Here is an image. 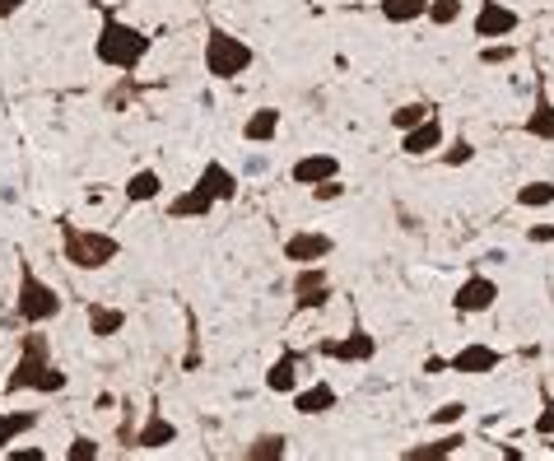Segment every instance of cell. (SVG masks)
<instances>
[{"label": "cell", "instance_id": "cell-1", "mask_svg": "<svg viewBox=\"0 0 554 461\" xmlns=\"http://www.w3.org/2000/svg\"><path fill=\"white\" fill-rule=\"evenodd\" d=\"M66 373L61 368H52V345H47V336L42 331H28L24 345H19V364H14L10 382H5V392H42V396H56L66 392Z\"/></svg>", "mask_w": 554, "mask_h": 461}, {"label": "cell", "instance_id": "cell-2", "mask_svg": "<svg viewBox=\"0 0 554 461\" xmlns=\"http://www.w3.org/2000/svg\"><path fill=\"white\" fill-rule=\"evenodd\" d=\"M233 196H238V177L219 159H210L201 168V177H196V187L182 191L177 201H168V219H205L219 201H233Z\"/></svg>", "mask_w": 554, "mask_h": 461}, {"label": "cell", "instance_id": "cell-3", "mask_svg": "<svg viewBox=\"0 0 554 461\" xmlns=\"http://www.w3.org/2000/svg\"><path fill=\"white\" fill-rule=\"evenodd\" d=\"M94 52H98V61H103V66L131 75V70H136L140 61L149 56V33H140V28L122 24L112 10H103V33H98Z\"/></svg>", "mask_w": 554, "mask_h": 461}, {"label": "cell", "instance_id": "cell-4", "mask_svg": "<svg viewBox=\"0 0 554 461\" xmlns=\"http://www.w3.org/2000/svg\"><path fill=\"white\" fill-rule=\"evenodd\" d=\"M61 252L75 271H103L108 261L122 257V243L112 233H94V229H75V224H61Z\"/></svg>", "mask_w": 554, "mask_h": 461}, {"label": "cell", "instance_id": "cell-5", "mask_svg": "<svg viewBox=\"0 0 554 461\" xmlns=\"http://www.w3.org/2000/svg\"><path fill=\"white\" fill-rule=\"evenodd\" d=\"M19 317L28 326H42V322H52V317H61V294L47 280H38L28 257H19Z\"/></svg>", "mask_w": 554, "mask_h": 461}, {"label": "cell", "instance_id": "cell-6", "mask_svg": "<svg viewBox=\"0 0 554 461\" xmlns=\"http://www.w3.org/2000/svg\"><path fill=\"white\" fill-rule=\"evenodd\" d=\"M247 66H252V47H247L238 33L210 28V38H205V70H210L215 80H238Z\"/></svg>", "mask_w": 554, "mask_h": 461}, {"label": "cell", "instance_id": "cell-7", "mask_svg": "<svg viewBox=\"0 0 554 461\" xmlns=\"http://www.w3.org/2000/svg\"><path fill=\"white\" fill-rule=\"evenodd\" d=\"M331 303V275L326 266H298V280H294V308L298 312H312V308H326Z\"/></svg>", "mask_w": 554, "mask_h": 461}, {"label": "cell", "instance_id": "cell-8", "mask_svg": "<svg viewBox=\"0 0 554 461\" xmlns=\"http://www.w3.org/2000/svg\"><path fill=\"white\" fill-rule=\"evenodd\" d=\"M517 24H522V14H517L513 5H503V0H480V14H475V33H480V42L508 38V33H517Z\"/></svg>", "mask_w": 554, "mask_h": 461}, {"label": "cell", "instance_id": "cell-9", "mask_svg": "<svg viewBox=\"0 0 554 461\" xmlns=\"http://www.w3.org/2000/svg\"><path fill=\"white\" fill-rule=\"evenodd\" d=\"M317 354L340 359V364H368V359L378 354V340H373V331H350L345 340H322V345H317Z\"/></svg>", "mask_w": 554, "mask_h": 461}, {"label": "cell", "instance_id": "cell-10", "mask_svg": "<svg viewBox=\"0 0 554 461\" xmlns=\"http://www.w3.org/2000/svg\"><path fill=\"white\" fill-rule=\"evenodd\" d=\"M494 299H499V285H494L489 275H471V280H466V285L452 294V308H457L461 317H471V312L494 308Z\"/></svg>", "mask_w": 554, "mask_h": 461}, {"label": "cell", "instance_id": "cell-11", "mask_svg": "<svg viewBox=\"0 0 554 461\" xmlns=\"http://www.w3.org/2000/svg\"><path fill=\"white\" fill-rule=\"evenodd\" d=\"M499 364H503V354L494 350V345H480V340L447 359V368H452V373H466V378H475V373H494Z\"/></svg>", "mask_w": 554, "mask_h": 461}, {"label": "cell", "instance_id": "cell-12", "mask_svg": "<svg viewBox=\"0 0 554 461\" xmlns=\"http://www.w3.org/2000/svg\"><path fill=\"white\" fill-rule=\"evenodd\" d=\"M438 145H443V122H438L433 112L419 126L401 131V154H410V159H424V154H433Z\"/></svg>", "mask_w": 554, "mask_h": 461}, {"label": "cell", "instance_id": "cell-13", "mask_svg": "<svg viewBox=\"0 0 554 461\" xmlns=\"http://www.w3.org/2000/svg\"><path fill=\"white\" fill-rule=\"evenodd\" d=\"M336 252L331 243V233H294L289 243H284V257L294 261V266H312V261H322Z\"/></svg>", "mask_w": 554, "mask_h": 461}, {"label": "cell", "instance_id": "cell-14", "mask_svg": "<svg viewBox=\"0 0 554 461\" xmlns=\"http://www.w3.org/2000/svg\"><path fill=\"white\" fill-rule=\"evenodd\" d=\"M522 131H527L531 140H554V103H550V94H545V75L536 80V108H531Z\"/></svg>", "mask_w": 554, "mask_h": 461}, {"label": "cell", "instance_id": "cell-15", "mask_svg": "<svg viewBox=\"0 0 554 461\" xmlns=\"http://www.w3.org/2000/svg\"><path fill=\"white\" fill-rule=\"evenodd\" d=\"M326 177H340L336 154H308V159L294 163V182H303V187H317V182H326Z\"/></svg>", "mask_w": 554, "mask_h": 461}, {"label": "cell", "instance_id": "cell-16", "mask_svg": "<svg viewBox=\"0 0 554 461\" xmlns=\"http://www.w3.org/2000/svg\"><path fill=\"white\" fill-rule=\"evenodd\" d=\"M298 364H303V359H298L294 350H284L280 359H275V364H271V373H266V387H271L275 396H284V392H298Z\"/></svg>", "mask_w": 554, "mask_h": 461}, {"label": "cell", "instance_id": "cell-17", "mask_svg": "<svg viewBox=\"0 0 554 461\" xmlns=\"http://www.w3.org/2000/svg\"><path fill=\"white\" fill-rule=\"evenodd\" d=\"M168 443H177V424L163 420L159 410H149V420H145V429H140L136 448H168Z\"/></svg>", "mask_w": 554, "mask_h": 461}, {"label": "cell", "instance_id": "cell-18", "mask_svg": "<svg viewBox=\"0 0 554 461\" xmlns=\"http://www.w3.org/2000/svg\"><path fill=\"white\" fill-rule=\"evenodd\" d=\"M275 131H280V108H261L247 117L243 140L247 145H266V140H275Z\"/></svg>", "mask_w": 554, "mask_h": 461}, {"label": "cell", "instance_id": "cell-19", "mask_svg": "<svg viewBox=\"0 0 554 461\" xmlns=\"http://www.w3.org/2000/svg\"><path fill=\"white\" fill-rule=\"evenodd\" d=\"M336 406V387L331 382H312L298 392V415H326V410Z\"/></svg>", "mask_w": 554, "mask_h": 461}, {"label": "cell", "instance_id": "cell-20", "mask_svg": "<svg viewBox=\"0 0 554 461\" xmlns=\"http://www.w3.org/2000/svg\"><path fill=\"white\" fill-rule=\"evenodd\" d=\"M126 326V312L122 308H108V303H89V331L94 336H117Z\"/></svg>", "mask_w": 554, "mask_h": 461}, {"label": "cell", "instance_id": "cell-21", "mask_svg": "<svg viewBox=\"0 0 554 461\" xmlns=\"http://www.w3.org/2000/svg\"><path fill=\"white\" fill-rule=\"evenodd\" d=\"M461 443H466V434H447V438H438V443H424V448H406L401 457L406 461H443V457H452V452H461Z\"/></svg>", "mask_w": 554, "mask_h": 461}, {"label": "cell", "instance_id": "cell-22", "mask_svg": "<svg viewBox=\"0 0 554 461\" xmlns=\"http://www.w3.org/2000/svg\"><path fill=\"white\" fill-rule=\"evenodd\" d=\"M159 191H163V177L154 173V168H140V173L126 182V201H131V205H145V201H154Z\"/></svg>", "mask_w": 554, "mask_h": 461}, {"label": "cell", "instance_id": "cell-23", "mask_svg": "<svg viewBox=\"0 0 554 461\" xmlns=\"http://www.w3.org/2000/svg\"><path fill=\"white\" fill-rule=\"evenodd\" d=\"M429 0H382V19L387 24H410V19H424Z\"/></svg>", "mask_w": 554, "mask_h": 461}, {"label": "cell", "instance_id": "cell-24", "mask_svg": "<svg viewBox=\"0 0 554 461\" xmlns=\"http://www.w3.org/2000/svg\"><path fill=\"white\" fill-rule=\"evenodd\" d=\"M33 424H38V410H10V415H0V448L14 443L19 434H28Z\"/></svg>", "mask_w": 554, "mask_h": 461}, {"label": "cell", "instance_id": "cell-25", "mask_svg": "<svg viewBox=\"0 0 554 461\" xmlns=\"http://www.w3.org/2000/svg\"><path fill=\"white\" fill-rule=\"evenodd\" d=\"M284 443H289L284 434H261V438H252V448H247V461H280L284 452H289Z\"/></svg>", "mask_w": 554, "mask_h": 461}, {"label": "cell", "instance_id": "cell-26", "mask_svg": "<svg viewBox=\"0 0 554 461\" xmlns=\"http://www.w3.org/2000/svg\"><path fill=\"white\" fill-rule=\"evenodd\" d=\"M517 205H527V210H545V205H554V182H527V187L517 191Z\"/></svg>", "mask_w": 554, "mask_h": 461}, {"label": "cell", "instance_id": "cell-27", "mask_svg": "<svg viewBox=\"0 0 554 461\" xmlns=\"http://www.w3.org/2000/svg\"><path fill=\"white\" fill-rule=\"evenodd\" d=\"M531 434L554 438V396H550V387H541V415H536V424H531Z\"/></svg>", "mask_w": 554, "mask_h": 461}, {"label": "cell", "instance_id": "cell-28", "mask_svg": "<svg viewBox=\"0 0 554 461\" xmlns=\"http://www.w3.org/2000/svg\"><path fill=\"white\" fill-rule=\"evenodd\" d=\"M429 103H406V108H396L392 112V126H396V131H410V126H419V122H424V117H429Z\"/></svg>", "mask_w": 554, "mask_h": 461}, {"label": "cell", "instance_id": "cell-29", "mask_svg": "<svg viewBox=\"0 0 554 461\" xmlns=\"http://www.w3.org/2000/svg\"><path fill=\"white\" fill-rule=\"evenodd\" d=\"M424 14H429L438 28H447V24H457L461 19V0H429V10Z\"/></svg>", "mask_w": 554, "mask_h": 461}, {"label": "cell", "instance_id": "cell-30", "mask_svg": "<svg viewBox=\"0 0 554 461\" xmlns=\"http://www.w3.org/2000/svg\"><path fill=\"white\" fill-rule=\"evenodd\" d=\"M513 47H508V42H494V47H480V61H485V66H503V61H513Z\"/></svg>", "mask_w": 554, "mask_h": 461}, {"label": "cell", "instance_id": "cell-31", "mask_svg": "<svg viewBox=\"0 0 554 461\" xmlns=\"http://www.w3.org/2000/svg\"><path fill=\"white\" fill-rule=\"evenodd\" d=\"M94 457H98V443H94V438H75V443L66 448V461H94Z\"/></svg>", "mask_w": 554, "mask_h": 461}, {"label": "cell", "instance_id": "cell-32", "mask_svg": "<svg viewBox=\"0 0 554 461\" xmlns=\"http://www.w3.org/2000/svg\"><path fill=\"white\" fill-rule=\"evenodd\" d=\"M317 201H336V196H345V182H340V177H326V182H317Z\"/></svg>", "mask_w": 554, "mask_h": 461}, {"label": "cell", "instance_id": "cell-33", "mask_svg": "<svg viewBox=\"0 0 554 461\" xmlns=\"http://www.w3.org/2000/svg\"><path fill=\"white\" fill-rule=\"evenodd\" d=\"M461 415H466V406H461V401H447L443 410H433V424H457Z\"/></svg>", "mask_w": 554, "mask_h": 461}, {"label": "cell", "instance_id": "cell-34", "mask_svg": "<svg viewBox=\"0 0 554 461\" xmlns=\"http://www.w3.org/2000/svg\"><path fill=\"white\" fill-rule=\"evenodd\" d=\"M471 140H457V145H452V150H447V163H452V168H461V163H471Z\"/></svg>", "mask_w": 554, "mask_h": 461}, {"label": "cell", "instance_id": "cell-35", "mask_svg": "<svg viewBox=\"0 0 554 461\" xmlns=\"http://www.w3.org/2000/svg\"><path fill=\"white\" fill-rule=\"evenodd\" d=\"M10 461H47V452L42 448H19V452H10Z\"/></svg>", "mask_w": 554, "mask_h": 461}, {"label": "cell", "instance_id": "cell-36", "mask_svg": "<svg viewBox=\"0 0 554 461\" xmlns=\"http://www.w3.org/2000/svg\"><path fill=\"white\" fill-rule=\"evenodd\" d=\"M531 243H554V224H536V229H531Z\"/></svg>", "mask_w": 554, "mask_h": 461}, {"label": "cell", "instance_id": "cell-37", "mask_svg": "<svg viewBox=\"0 0 554 461\" xmlns=\"http://www.w3.org/2000/svg\"><path fill=\"white\" fill-rule=\"evenodd\" d=\"M28 0H0V19H10V14H19Z\"/></svg>", "mask_w": 554, "mask_h": 461}, {"label": "cell", "instance_id": "cell-38", "mask_svg": "<svg viewBox=\"0 0 554 461\" xmlns=\"http://www.w3.org/2000/svg\"><path fill=\"white\" fill-rule=\"evenodd\" d=\"M424 373H447V359H438V354H433L429 364H424Z\"/></svg>", "mask_w": 554, "mask_h": 461}, {"label": "cell", "instance_id": "cell-39", "mask_svg": "<svg viewBox=\"0 0 554 461\" xmlns=\"http://www.w3.org/2000/svg\"><path fill=\"white\" fill-rule=\"evenodd\" d=\"M550 457H554V443H550Z\"/></svg>", "mask_w": 554, "mask_h": 461}]
</instances>
